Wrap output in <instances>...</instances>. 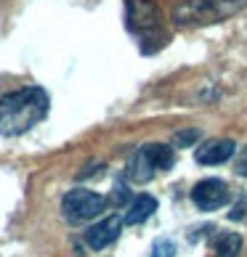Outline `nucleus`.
<instances>
[{"label": "nucleus", "instance_id": "7", "mask_svg": "<svg viewBox=\"0 0 247 257\" xmlns=\"http://www.w3.org/2000/svg\"><path fill=\"white\" fill-rule=\"evenodd\" d=\"M122 225H125V220H122L120 215H109V217H104V220H99L96 225H91L88 231H85V244H88L93 252L107 249L109 244H115V241L120 239Z\"/></svg>", "mask_w": 247, "mask_h": 257}, {"label": "nucleus", "instance_id": "8", "mask_svg": "<svg viewBox=\"0 0 247 257\" xmlns=\"http://www.w3.org/2000/svg\"><path fill=\"white\" fill-rule=\"evenodd\" d=\"M236 151V144L231 138H210L205 141V144H199L194 159L199 165H223V162H229Z\"/></svg>", "mask_w": 247, "mask_h": 257}, {"label": "nucleus", "instance_id": "6", "mask_svg": "<svg viewBox=\"0 0 247 257\" xmlns=\"http://www.w3.org/2000/svg\"><path fill=\"white\" fill-rule=\"evenodd\" d=\"M192 202H194L197 209H205V212L221 209L229 202V186H226L221 178H205L192 188Z\"/></svg>", "mask_w": 247, "mask_h": 257}, {"label": "nucleus", "instance_id": "5", "mask_svg": "<svg viewBox=\"0 0 247 257\" xmlns=\"http://www.w3.org/2000/svg\"><path fill=\"white\" fill-rule=\"evenodd\" d=\"M104 207H107V199L96 191H91V188H72L61 199V215L69 225L93 220V217H99L104 212Z\"/></svg>", "mask_w": 247, "mask_h": 257}, {"label": "nucleus", "instance_id": "2", "mask_svg": "<svg viewBox=\"0 0 247 257\" xmlns=\"http://www.w3.org/2000/svg\"><path fill=\"white\" fill-rule=\"evenodd\" d=\"M247 8V0H178L170 8V22L178 30H199V27L221 24Z\"/></svg>", "mask_w": 247, "mask_h": 257}, {"label": "nucleus", "instance_id": "10", "mask_svg": "<svg viewBox=\"0 0 247 257\" xmlns=\"http://www.w3.org/2000/svg\"><path fill=\"white\" fill-rule=\"evenodd\" d=\"M242 236L239 233H221L215 239V257H239Z\"/></svg>", "mask_w": 247, "mask_h": 257}, {"label": "nucleus", "instance_id": "9", "mask_svg": "<svg viewBox=\"0 0 247 257\" xmlns=\"http://www.w3.org/2000/svg\"><path fill=\"white\" fill-rule=\"evenodd\" d=\"M154 209H157V199L154 196H149V194H138L136 199H130V204H128V212H125V225H138V223H144L149 220L151 215H154Z\"/></svg>", "mask_w": 247, "mask_h": 257}, {"label": "nucleus", "instance_id": "3", "mask_svg": "<svg viewBox=\"0 0 247 257\" xmlns=\"http://www.w3.org/2000/svg\"><path fill=\"white\" fill-rule=\"evenodd\" d=\"M125 27L138 40L141 53H154L168 43L162 14L154 0H125Z\"/></svg>", "mask_w": 247, "mask_h": 257}, {"label": "nucleus", "instance_id": "1", "mask_svg": "<svg viewBox=\"0 0 247 257\" xmlns=\"http://www.w3.org/2000/svg\"><path fill=\"white\" fill-rule=\"evenodd\" d=\"M51 96L40 85H24L0 98V136L19 138L48 117Z\"/></svg>", "mask_w": 247, "mask_h": 257}, {"label": "nucleus", "instance_id": "4", "mask_svg": "<svg viewBox=\"0 0 247 257\" xmlns=\"http://www.w3.org/2000/svg\"><path fill=\"white\" fill-rule=\"evenodd\" d=\"M176 165V151L168 144H146L138 146L133 154L128 157V167H125V178L130 183H149L157 173H168Z\"/></svg>", "mask_w": 247, "mask_h": 257}, {"label": "nucleus", "instance_id": "13", "mask_svg": "<svg viewBox=\"0 0 247 257\" xmlns=\"http://www.w3.org/2000/svg\"><path fill=\"white\" fill-rule=\"evenodd\" d=\"M234 170H236V175L247 178V146H242L239 157H236V165H234Z\"/></svg>", "mask_w": 247, "mask_h": 257}, {"label": "nucleus", "instance_id": "11", "mask_svg": "<svg viewBox=\"0 0 247 257\" xmlns=\"http://www.w3.org/2000/svg\"><path fill=\"white\" fill-rule=\"evenodd\" d=\"M199 138H202V133L192 127V130H181V133H176V138H173V141H176V146H181V149H184V146H194Z\"/></svg>", "mask_w": 247, "mask_h": 257}, {"label": "nucleus", "instance_id": "12", "mask_svg": "<svg viewBox=\"0 0 247 257\" xmlns=\"http://www.w3.org/2000/svg\"><path fill=\"white\" fill-rule=\"evenodd\" d=\"M176 254V244L170 239H157L154 249H151V257H173Z\"/></svg>", "mask_w": 247, "mask_h": 257}, {"label": "nucleus", "instance_id": "14", "mask_svg": "<svg viewBox=\"0 0 247 257\" xmlns=\"http://www.w3.org/2000/svg\"><path fill=\"white\" fill-rule=\"evenodd\" d=\"M128 199V191H125V183H117V191H115V202H125Z\"/></svg>", "mask_w": 247, "mask_h": 257}]
</instances>
